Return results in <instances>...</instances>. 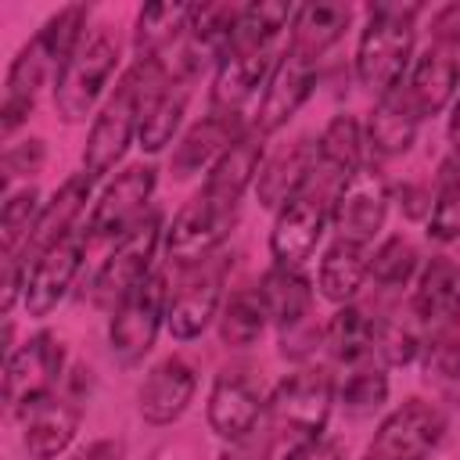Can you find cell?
<instances>
[{"label":"cell","instance_id":"obj_42","mask_svg":"<svg viewBox=\"0 0 460 460\" xmlns=\"http://www.w3.org/2000/svg\"><path fill=\"white\" fill-rule=\"evenodd\" d=\"M413 316V313H410ZM420 323H417V316L413 320H399V316H392V320H377V356L385 359V363H392V367H402V363H410L417 352H420Z\"/></svg>","mask_w":460,"mask_h":460},{"label":"cell","instance_id":"obj_23","mask_svg":"<svg viewBox=\"0 0 460 460\" xmlns=\"http://www.w3.org/2000/svg\"><path fill=\"white\" fill-rule=\"evenodd\" d=\"M47 68H54V65L47 58V50L40 47V40H29L14 54V61L7 68V86H4V108H0V133L4 137H11L29 119V111L36 108V93L47 79Z\"/></svg>","mask_w":460,"mask_h":460},{"label":"cell","instance_id":"obj_45","mask_svg":"<svg viewBox=\"0 0 460 460\" xmlns=\"http://www.w3.org/2000/svg\"><path fill=\"white\" fill-rule=\"evenodd\" d=\"M431 40L438 47H449L460 54V4H446L442 11H435L431 18Z\"/></svg>","mask_w":460,"mask_h":460},{"label":"cell","instance_id":"obj_15","mask_svg":"<svg viewBox=\"0 0 460 460\" xmlns=\"http://www.w3.org/2000/svg\"><path fill=\"white\" fill-rule=\"evenodd\" d=\"M151 194H155V169L151 165H129V169H122L104 187V194L97 198L93 216H90V234L93 237H115V234L126 237L140 223Z\"/></svg>","mask_w":460,"mask_h":460},{"label":"cell","instance_id":"obj_48","mask_svg":"<svg viewBox=\"0 0 460 460\" xmlns=\"http://www.w3.org/2000/svg\"><path fill=\"white\" fill-rule=\"evenodd\" d=\"M72 460H122V442L119 438H97L86 449H79Z\"/></svg>","mask_w":460,"mask_h":460},{"label":"cell","instance_id":"obj_4","mask_svg":"<svg viewBox=\"0 0 460 460\" xmlns=\"http://www.w3.org/2000/svg\"><path fill=\"white\" fill-rule=\"evenodd\" d=\"M119 65V43L108 29H93L79 50L58 68L54 79V108L65 122H83L97 97L104 93L111 72Z\"/></svg>","mask_w":460,"mask_h":460},{"label":"cell","instance_id":"obj_46","mask_svg":"<svg viewBox=\"0 0 460 460\" xmlns=\"http://www.w3.org/2000/svg\"><path fill=\"white\" fill-rule=\"evenodd\" d=\"M25 277H29V262H22L18 255H7V270H4V313L14 309L18 295H25Z\"/></svg>","mask_w":460,"mask_h":460},{"label":"cell","instance_id":"obj_47","mask_svg":"<svg viewBox=\"0 0 460 460\" xmlns=\"http://www.w3.org/2000/svg\"><path fill=\"white\" fill-rule=\"evenodd\" d=\"M284 460H341V446L331 438H313V442H298Z\"/></svg>","mask_w":460,"mask_h":460},{"label":"cell","instance_id":"obj_41","mask_svg":"<svg viewBox=\"0 0 460 460\" xmlns=\"http://www.w3.org/2000/svg\"><path fill=\"white\" fill-rule=\"evenodd\" d=\"M417 248L402 237V234H395V237H388L377 252H374V259H370V266H367V273L374 277V284H381V288H388V291H395V288H402V284H410V277L417 273Z\"/></svg>","mask_w":460,"mask_h":460},{"label":"cell","instance_id":"obj_30","mask_svg":"<svg viewBox=\"0 0 460 460\" xmlns=\"http://www.w3.org/2000/svg\"><path fill=\"white\" fill-rule=\"evenodd\" d=\"M234 122L230 119H223V115H208V119H201L198 126H190L187 129V137L176 144V151H172V172L183 180V176H194L198 169H212L216 165V158L234 144Z\"/></svg>","mask_w":460,"mask_h":460},{"label":"cell","instance_id":"obj_26","mask_svg":"<svg viewBox=\"0 0 460 460\" xmlns=\"http://www.w3.org/2000/svg\"><path fill=\"white\" fill-rule=\"evenodd\" d=\"M90 180H93L90 172H75V176H68L50 194V201L40 208V219H36V230H32L25 252H36L40 255V252L54 248L58 241L72 237V223L79 219V212H83V205L90 198Z\"/></svg>","mask_w":460,"mask_h":460},{"label":"cell","instance_id":"obj_37","mask_svg":"<svg viewBox=\"0 0 460 460\" xmlns=\"http://www.w3.org/2000/svg\"><path fill=\"white\" fill-rule=\"evenodd\" d=\"M190 11H194L190 4H147L137 14V50H140V58H155L180 32H187Z\"/></svg>","mask_w":460,"mask_h":460},{"label":"cell","instance_id":"obj_31","mask_svg":"<svg viewBox=\"0 0 460 460\" xmlns=\"http://www.w3.org/2000/svg\"><path fill=\"white\" fill-rule=\"evenodd\" d=\"M367 266L370 259L363 255V244H352V241H334L323 259H320V273H316V284L323 291V298L338 302V305H349L356 298V291L363 288V277H367Z\"/></svg>","mask_w":460,"mask_h":460},{"label":"cell","instance_id":"obj_6","mask_svg":"<svg viewBox=\"0 0 460 460\" xmlns=\"http://www.w3.org/2000/svg\"><path fill=\"white\" fill-rule=\"evenodd\" d=\"M442 438H446L442 410L424 399H406L381 420L363 460H428Z\"/></svg>","mask_w":460,"mask_h":460},{"label":"cell","instance_id":"obj_14","mask_svg":"<svg viewBox=\"0 0 460 460\" xmlns=\"http://www.w3.org/2000/svg\"><path fill=\"white\" fill-rule=\"evenodd\" d=\"M61 363H65L61 341L47 331L32 334L22 349H14L7 356V367H4V399H7V406L22 410L25 402L54 392V381L61 377Z\"/></svg>","mask_w":460,"mask_h":460},{"label":"cell","instance_id":"obj_33","mask_svg":"<svg viewBox=\"0 0 460 460\" xmlns=\"http://www.w3.org/2000/svg\"><path fill=\"white\" fill-rule=\"evenodd\" d=\"M316 158L334 176H341V180L352 176L363 165V129H359V119L349 115V111L334 115L323 126L320 140H316Z\"/></svg>","mask_w":460,"mask_h":460},{"label":"cell","instance_id":"obj_20","mask_svg":"<svg viewBox=\"0 0 460 460\" xmlns=\"http://www.w3.org/2000/svg\"><path fill=\"white\" fill-rule=\"evenodd\" d=\"M410 313L431 334L456 327V320H460V273L449 259H431L420 270L413 298H410Z\"/></svg>","mask_w":460,"mask_h":460},{"label":"cell","instance_id":"obj_13","mask_svg":"<svg viewBox=\"0 0 460 460\" xmlns=\"http://www.w3.org/2000/svg\"><path fill=\"white\" fill-rule=\"evenodd\" d=\"M158 237H162V219L158 216H144L119 244L115 252L104 259L101 273H97V302L104 305H115L122 302L133 288H140L147 277H151V262H155V252H158Z\"/></svg>","mask_w":460,"mask_h":460},{"label":"cell","instance_id":"obj_49","mask_svg":"<svg viewBox=\"0 0 460 460\" xmlns=\"http://www.w3.org/2000/svg\"><path fill=\"white\" fill-rule=\"evenodd\" d=\"M449 144H453V155H460V101L453 104V115H449Z\"/></svg>","mask_w":460,"mask_h":460},{"label":"cell","instance_id":"obj_32","mask_svg":"<svg viewBox=\"0 0 460 460\" xmlns=\"http://www.w3.org/2000/svg\"><path fill=\"white\" fill-rule=\"evenodd\" d=\"M190 79L187 75H176V79H169V86L144 108V119H140V147L144 151H162L169 140H172V133H176V126H180V119H183V111H187V97H190V86H187Z\"/></svg>","mask_w":460,"mask_h":460},{"label":"cell","instance_id":"obj_25","mask_svg":"<svg viewBox=\"0 0 460 460\" xmlns=\"http://www.w3.org/2000/svg\"><path fill=\"white\" fill-rule=\"evenodd\" d=\"M316 172V144L309 137L295 140L291 147L277 151L255 176V194L266 208H280L288 205Z\"/></svg>","mask_w":460,"mask_h":460},{"label":"cell","instance_id":"obj_21","mask_svg":"<svg viewBox=\"0 0 460 460\" xmlns=\"http://www.w3.org/2000/svg\"><path fill=\"white\" fill-rule=\"evenodd\" d=\"M262 137H266V133H259V129L237 133L234 144H230V147L216 158V165L208 169L201 194H208V198L219 201V205L237 208L241 194L248 190V183H252V180L259 176V169H262Z\"/></svg>","mask_w":460,"mask_h":460},{"label":"cell","instance_id":"obj_27","mask_svg":"<svg viewBox=\"0 0 460 460\" xmlns=\"http://www.w3.org/2000/svg\"><path fill=\"white\" fill-rule=\"evenodd\" d=\"M352 22V7L349 4H334V0H320V4H302L295 11V22H291V43L295 50L309 54L320 61V54L327 47H334L345 29Z\"/></svg>","mask_w":460,"mask_h":460},{"label":"cell","instance_id":"obj_22","mask_svg":"<svg viewBox=\"0 0 460 460\" xmlns=\"http://www.w3.org/2000/svg\"><path fill=\"white\" fill-rule=\"evenodd\" d=\"M456 79H460V58H456V50L431 43L413 61V72L402 83V93L410 97L413 111L420 119H428V115H438L449 104V97L456 90Z\"/></svg>","mask_w":460,"mask_h":460},{"label":"cell","instance_id":"obj_10","mask_svg":"<svg viewBox=\"0 0 460 460\" xmlns=\"http://www.w3.org/2000/svg\"><path fill=\"white\" fill-rule=\"evenodd\" d=\"M226 270H230L226 255H212L187 270V277L180 280V288L172 291L169 309H165V323H169L172 338H180V341L198 338L212 323V316L219 313V302H223Z\"/></svg>","mask_w":460,"mask_h":460},{"label":"cell","instance_id":"obj_3","mask_svg":"<svg viewBox=\"0 0 460 460\" xmlns=\"http://www.w3.org/2000/svg\"><path fill=\"white\" fill-rule=\"evenodd\" d=\"M420 4H370L356 47V75L377 101L395 93L413 58V18Z\"/></svg>","mask_w":460,"mask_h":460},{"label":"cell","instance_id":"obj_29","mask_svg":"<svg viewBox=\"0 0 460 460\" xmlns=\"http://www.w3.org/2000/svg\"><path fill=\"white\" fill-rule=\"evenodd\" d=\"M417 126H420V115L413 111L410 97H406L402 86H399L395 93L381 97V101L374 104V111H370V126H367L370 147H374L377 155H402V151L413 144Z\"/></svg>","mask_w":460,"mask_h":460},{"label":"cell","instance_id":"obj_7","mask_svg":"<svg viewBox=\"0 0 460 460\" xmlns=\"http://www.w3.org/2000/svg\"><path fill=\"white\" fill-rule=\"evenodd\" d=\"M165 309H169L165 273H151L140 288H133L115 305V316H111V327H108V341H111L115 359H122V363L144 359L155 345V334L165 320Z\"/></svg>","mask_w":460,"mask_h":460},{"label":"cell","instance_id":"obj_17","mask_svg":"<svg viewBox=\"0 0 460 460\" xmlns=\"http://www.w3.org/2000/svg\"><path fill=\"white\" fill-rule=\"evenodd\" d=\"M18 417H22V446H25L29 460L61 456L79 431V410L54 392L25 402L18 410Z\"/></svg>","mask_w":460,"mask_h":460},{"label":"cell","instance_id":"obj_2","mask_svg":"<svg viewBox=\"0 0 460 460\" xmlns=\"http://www.w3.org/2000/svg\"><path fill=\"white\" fill-rule=\"evenodd\" d=\"M169 86V72L162 68L158 58H140L111 90V97L101 104L86 147H83V165L90 176H104L129 147L133 133H140L144 108Z\"/></svg>","mask_w":460,"mask_h":460},{"label":"cell","instance_id":"obj_34","mask_svg":"<svg viewBox=\"0 0 460 460\" xmlns=\"http://www.w3.org/2000/svg\"><path fill=\"white\" fill-rule=\"evenodd\" d=\"M266 320H270V309H266L262 291L259 288H241V291L230 295V302L219 313V338L230 349H248L262 338Z\"/></svg>","mask_w":460,"mask_h":460},{"label":"cell","instance_id":"obj_8","mask_svg":"<svg viewBox=\"0 0 460 460\" xmlns=\"http://www.w3.org/2000/svg\"><path fill=\"white\" fill-rule=\"evenodd\" d=\"M237 223V208L212 201L208 194H194L169 223L165 230V252L176 266H198L216 255V248L226 241V234Z\"/></svg>","mask_w":460,"mask_h":460},{"label":"cell","instance_id":"obj_40","mask_svg":"<svg viewBox=\"0 0 460 460\" xmlns=\"http://www.w3.org/2000/svg\"><path fill=\"white\" fill-rule=\"evenodd\" d=\"M424 377L446 395H460V331L449 327L442 334H431L428 356H424Z\"/></svg>","mask_w":460,"mask_h":460},{"label":"cell","instance_id":"obj_24","mask_svg":"<svg viewBox=\"0 0 460 460\" xmlns=\"http://www.w3.org/2000/svg\"><path fill=\"white\" fill-rule=\"evenodd\" d=\"M194 388H198V377L190 363H183L180 356L162 359L140 388V417L151 424H172L190 406Z\"/></svg>","mask_w":460,"mask_h":460},{"label":"cell","instance_id":"obj_11","mask_svg":"<svg viewBox=\"0 0 460 460\" xmlns=\"http://www.w3.org/2000/svg\"><path fill=\"white\" fill-rule=\"evenodd\" d=\"M262 298H266V309H270V320H277L280 327V352L298 359L313 349L316 341V331L309 327V313H313V288L309 280L298 273V270H284V266H273L262 284H259Z\"/></svg>","mask_w":460,"mask_h":460},{"label":"cell","instance_id":"obj_19","mask_svg":"<svg viewBox=\"0 0 460 460\" xmlns=\"http://www.w3.org/2000/svg\"><path fill=\"white\" fill-rule=\"evenodd\" d=\"M262 395L241 370H223L208 392V428L219 438H244L262 424Z\"/></svg>","mask_w":460,"mask_h":460},{"label":"cell","instance_id":"obj_43","mask_svg":"<svg viewBox=\"0 0 460 460\" xmlns=\"http://www.w3.org/2000/svg\"><path fill=\"white\" fill-rule=\"evenodd\" d=\"M47 151H43V140H22V144H11L4 151V176H22V172H36L43 165Z\"/></svg>","mask_w":460,"mask_h":460},{"label":"cell","instance_id":"obj_39","mask_svg":"<svg viewBox=\"0 0 460 460\" xmlns=\"http://www.w3.org/2000/svg\"><path fill=\"white\" fill-rule=\"evenodd\" d=\"M36 219H40V194L36 187H22L18 194H7L4 201V212H0V241H4V259L7 255H18V244L32 237L36 230Z\"/></svg>","mask_w":460,"mask_h":460},{"label":"cell","instance_id":"obj_5","mask_svg":"<svg viewBox=\"0 0 460 460\" xmlns=\"http://www.w3.org/2000/svg\"><path fill=\"white\" fill-rule=\"evenodd\" d=\"M334 381L320 367H302L288 374L270 395V424L298 442L323 438V424L331 417Z\"/></svg>","mask_w":460,"mask_h":460},{"label":"cell","instance_id":"obj_1","mask_svg":"<svg viewBox=\"0 0 460 460\" xmlns=\"http://www.w3.org/2000/svg\"><path fill=\"white\" fill-rule=\"evenodd\" d=\"M295 4L284 0H259V4H244L241 22H237V36L230 43V50L223 54L216 79H212V115L234 119L252 93L262 86V79L273 75L280 54L288 47H280L284 32L295 22Z\"/></svg>","mask_w":460,"mask_h":460},{"label":"cell","instance_id":"obj_36","mask_svg":"<svg viewBox=\"0 0 460 460\" xmlns=\"http://www.w3.org/2000/svg\"><path fill=\"white\" fill-rule=\"evenodd\" d=\"M385 399H388V374L381 363H374V356L356 363V367H345V377L338 385V402L345 406V413L367 417Z\"/></svg>","mask_w":460,"mask_h":460},{"label":"cell","instance_id":"obj_18","mask_svg":"<svg viewBox=\"0 0 460 460\" xmlns=\"http://www.w3.org/2000/svg\"><path fill=\"white\" fill-rule=\"evenodd\" d=\"M79 266H83V237L79 234H72V237L58 241L54 248L40 252L32 259V270L25 277V295H22L29 316H47L68 295Z\"/></svg>","mask_w":460,"mask_h":460},{"label":"cell","instance_id":"obj_38","mask_svg":"<svg viewBox=\"0 0 460 460\" xmlns=\"http://www.w3.org/2000/svg\"><path fill=\"white\" fill-rule=\"evenodd\" d=\"M86 18H90V11L83 7V4H68V7H61L58 14H50L47 18V25L40 29V47L47 50V58H50V65L54 68H61L75 50H79V43L86 40Z\"/></svg>","mask_w":460,"mask_h":460},{"label":"cell","instance_id":"obj_16","mask_svg":"<svg viewBox=\"0 0 460 460\" xmlns=\"http://www.w3.org/2000/svg\"><path fill=\"white\" fill-rule=\"evenodd\" d=\"M313 83H316V58L288 47L266 83V93H262V104H259V122L255 129L259 133H273L280 129L302 104L305 97L313 93Z\"/></svg>","mask_w":460,"mask_h":460},{"label":"cell","instance_id":"obj_35","mask_svg":"<svg viewBox=\"0 0 460 460\" xmlns=\"http://www.w3.org/2000/svg\"><path fill=\"white\" fill-rule=\"evenodd\" d=\"M428 234L442 244L460 241V155H446L438 165L431 212H428Z\"/></svg>","mask_w":460,"mask_h":460},{"label":"cell","instance_id":"obj_12","mask_svg":"<svg viewBox=\"0 0 460 460\" xmlns=\"http://www.w3.org/2000/svg\"><path fill=\"white\" fill-rule=\"evenodd\" d=\"M327 226V201L320 190H313L309 183L277 208L273 230H270V255L277 266L284 270H298L320 244Z\"/></svg>","mask_w":460,"mask_h":460},{"label":"cell","instance_id":"obj_9","mask_svg":"<svg viewBox=\"0 0 460 460\" xmlns=\"http://www.w3.org/2000/svg\"><path fill=\"white\" fill-rule=\"evenodd\" d=\"M388 183L374 165H359L352 176H345L331 201V223L341 241L367 244L377 237L388 216Z\"/></svg>","mask_w":460,"mask_h":460},{"label":"cell","instance_id":"obj_44","mask_svg":"<svg viewBox=\"0 0 460 460\" xmlns=\"http://www.w3.org/2000/svg\"><path fill=\"white\" fill-rule=\"evenodd\" d=\"M273 446V431H266L262 424L255 431H248L244 438H234L230 449L223 453V460H266Z\"/></svg>","mask_w":460,"mask_h":460},{"label":"cell","instance_id":"obj_28","mask_svg":"<svg viewBox=\"0 0 460 460\" xmlns=\"http://www.w3.org/2000/svg\"><path fill=\"white\" fill-rule=\"evenodd\" d=\"M323 341H327V352L334 363L356 367L377 352V320L367 316V309H359V305H341L327 320Z\"/></svg>","mask_w":460,"mask_h":460}]
</instances>
